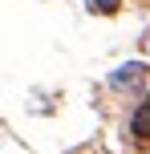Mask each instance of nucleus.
<instances>
[{
    "instance_id": "nucleus-2",
    "label": "nucleus",
    "mask_w": 150,
    "mask_h": 154,
    "mask_svg": "<svg viewBox=\"0 0 150 154\" xmlns=\"http://www.w3.org/2000/svg\"><path fill=\"white\" fill-rule=\"evenodd\" d=\"M130 130H134V142H138V146H146V142H150V97L138 106V114H134V122H130Z\"/></svg>"
},
{
    "instance_id": "nucleus-3",
    "label": "nucleus",
    "mask_w": 150,
    "mask_h": 154,
    "mask_svg": "<svg viewBox=\"0 0 150 154\" xmlns=\"http://www.w3.org/2000/svg\"><path fill=\"white\" fill-rule=\"evenodd\" d=\"M93 12H118V0H85Z\"/></svg>"
},
{
    "instance_id": "nucleus-1",
    "label": "nucleus",
    "mask_w": 150,
    "mask_h": 154,
    "mask_svg": "<svg viewBox=\"0 0 150 154\" xmlns=\"http://www.w3.org/2000/svg\"><path fill=\"white\" fill-rule=\"evenodd\" d=\"M142 81H146V65H138V61L122 65V69L110 77V85H114V89H138Z\"/></svg>"
}]
</instances>
